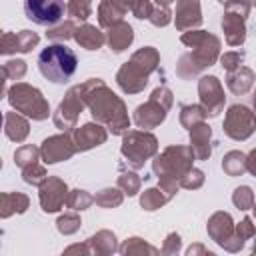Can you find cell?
<instances>
[{"label":"cell","mask_w":256,"mask_h":256,"mask_svg":"<svg viewBox=\"0 0 256 256\" xmlns=\"http://www.w3.org/2000/svg\"><path fill=\"white\" fill-rule=\"evenodd\" d=\"M252 104H254V116H256V90H254V96H252Z\"/></svg>","instance_id":"obj_52"},{"label":"cell","mask_w":256,"mask_h":256,"mask_svg":"<svg viewBox=\"0 0 256 256\" xmlns=\"http://www.w3.org/2000/svg\"><path fill=\"white\" fill-rule=\"evenodd\" d=\"M174 24H176V30H180V32L198 28L202 24L200 0H176Z\"/></svg>","instance_id":"obj_16"},{"label":"cell","mask_w":256,"mask_h":256,"mask_svg":"<svg viewBox=\"0 0 256 256\" xmlns=\"http://www.w3.org/2000/svg\"><path fill=\"white\" fill-rule=\"evenodd\" d=\"M82 96L92 118L104 124L112 134H124L130 128V118L126 104L120 96H116L102 78H90L80 84Z\"/></svg>","instance_id":"obj_1"},{"label":"cell","mask_w":256,"mask_h":256,"mask_svg":"<svg viewBox=\"0 0 256 256\" xmlns=\"http://www.w3.org/2000/svg\"><path fill=\"white\" fill-rule=\"evenodd\" d=\"M204 180H206V176H204V172L200 170V168H190L188 170V174L180 180V188H186V190H196V188H200L202 184H204Z\"/></svg>","instance_id":"obj_42"},{"label":"cell","mask_w":256,"mask_h":256,"mask_svg":"<svg viewBox=\"0 0 256 256\" xmlns=\"http://www.w3.org/2000/svg\"><path fill=\"white\" fill-rule=\"evenodd\" d=\"M252 210H254V218H256V200H254V206H252Z\"/></svg>","instance_id":"obj_55"},{"label":"cell","mask_w":256,"mask_h":256,"mask_svg":"<svg viewBox=\"0 0 256 256\" xmlns=\"http://www.w3.org/2000/svg\"><path fill=\"white\" fill-rule=\"evenodd\" d=\"M254 82H256V74L248 66H240V68H236V70L226 74V86L236 96H242V94L250 92Z\"/></svg>","instance_id":"obj_21"},{"label":"cell","mask_w":256,"mask_h":256,"mask_svg":"<svg viewBox=\"0 0 256 256\" xmlns=\"http://www.w3.org/2000/svg\"><path fill=\"white\" fill-rule=\"evenodd\" d=\"M86 244H88L90 254H96V256L114 254V252H118V248H120V246L116 244L114 232H110V230H100V232H96L94 236H90V238L86 240Z\"/></svg>","instance_id":"obj_24"},{"label":"cell","mask_w":256,"mask_h":256,"mask_svg":"<svg viewBox=\"0 0 256 256\" xmlns=\"http://www.w3.org/2000/svg\"><path fill=\"white\" fill-rule=\"evenodd\" d=\"M6 96H8L10 106L16 112H20L32 120H46L50 114L48 100L42 96V92L36 86H30L26 82H16L14 86H10Z\"/></svg>","instance_id":"obj_7"},{"label":"cell","mask_w":256,"mask_h":256,"mask_svg":"<svg viewBox=\"0 0 256 256\" xmlns=\"http://www.w3.org/2000/svg\"><path fill=\"white\" fill-rule=\"evenodd\" d=\"M76 152H78V148L74 144V138L68 132L48 136L40 144V154H42V160L46 164H56V162H62V160H70Z\"/></svg>","instance_id":"obj_12"},{"label":"cell","mask_w":256,"mask_h":256,"mask_svg":"<svg viewBox=\"0 0 256 256\" xmlns=\"http://www.w3.org/2000/svg\"><path fill=\"white\" fill-rule=\"evenodd\" d=\"M76 68H78V56L64 42H54L46 46L38 56L40 74L54 84H66L74 76Z\"/></svg>","instance_id":"obj_5"},{"label":"cell","mask_w":256,"mask_h":256,"mask_svg":"<svg viewBox=\"0 0 256 256\" xmlns=\"http://www.w3.org/2000/svg\"><path fill=\"white\" fill-rule=\"evenodd\" d=\"M222 30L226 44L230 46H242L246 40V18L238 12L226 10L222 16Z\"/></svg>","instance_id":"obj_19"},{"label":"cell","mask_w":256,"mask_h":256,"mask_svg":"<svg viewBox=\"0 0 256 256\" xmlns=\"http://www.w3.org/2000/svg\"><path fill=\"white\" fill-rule=\"evenodd\" d=\"M168 200H170V196H168L160 186H154V188H148V190L142 192V196H140V206H142L144 210H148V212H154V210L162 208Z\"/></svg>","instance_id":"obj_28"},{"label":"cell","mask_w":256,"mask_h":256,"mask_svg":"<svg viewBox=\"0 0 256 256\" xmlns=\"http://www.w3.org/2000/svg\"><path fill=\"white\" fill-rule=\"evenodd\" d=\"M74 32H76V26L72 20H66L54 28H50L46 32V38L52 40V42H66L68 38H74Z\"/></svg>","instance_id":"obj_36"},{"label":"cell","mask_w":256,"mask_h":256,"mask_svg":"<svg viewBox=\"0 0 256 256\" xmlns=\"http://www.w3.org/2000/svg\"><path fill=\"white\" fill-rule=\"evenodd\" d=\"M188 132H190V148L196 160H208L212 154V128L204 120L194 124Z\"/></svg>","instance_id":"obj_18"},{"label":"cell","mask_w":256,"mask_h":256,"mask_svg":"<svg viewBox=\"0 0 256 256\" xmlns=\"http://www.w3.org/2000/svg\"><path fill=\"white\" fill-rule=\"evenodd\" d=\"M68 186L62 178L58 176H48L40 186H38V200L44 212H58L68 198Z\"/></svg>","instance_id":"obj_13"},{"label":"cell","mask_w":256,"mask_h":256,"mask_svg":"<svg viewBox=\"0 0 256 256\" xmlns=\"http://www.w3.org/2000/svg\"><path fill=\"white\" fill-rule=\"evenodd\" d=\"M64 0H24V14L38 26H52L64 16Z\"/></svg>","instance_id":"obj_11"},{"label":"cell","mask_w":256,"mask_h":256,"mask_svg":"<svg viewBox=\"0 0 256 256\" xmlns=\"http://www.w3.org/2000/svg\"><path fill=\"white\" fill-rule=\"evenodd\" d=\"M198 96H200V104L204 106V110L210 118L218 116L224 110L226 96H224V88L216 76H202L198 80Z\"/></svg>","instance_id":"obj_14"},{"label":"cell","mask_w":256,"mask_h":256,"mask_svg":"<svg viewBox=\"0 0 256 256\" xmlns=\"http://www.w3.org/2000/svg\"><path fill=\"white\" fill-rule=\"evenodd\" d=\"M40 156H42V154H40V148H38V146H34V144H24V146H20V148L14 152V164H16L18 168H26V166L38 162Z\"/></svg>","instance_id":"obj_30"},{"label":"cell","mask_w":256,"mask_h":256,"mask_svg":"<svg viewBox=\"0 0 256 256\" xmlns=\"http://www.w3.org/2000/svg\"><path fill=\"white\" fill-rule=\"evenodd\" d=\"M154 26H158V28H162V26H166V24H170L172 22V12H170V8L168 6H154L152 8V12H150V18H148Z\"/></svg>","instance_id":"obj_43"},{"label":"cell","mask_w":256,"mask_h":256,"mask_svg":"<svg viewBox=\"0 0 256 256\" xmlns=\"http://www.w3.org/2000/svg\"><path fill=\"white\" fill-rule=\"evenodd\" d=\"M196 160L190 146L172 144L164 148L154 160H152V172L158 176V186L172 198L180 190V180L188 174L192 168V162Z\"/></svg>","instance_id":"obj_3"},{"label":"cell","mask_w":256,"mask_h":256,"mask_svg":"<svg viewBox=\"0 0 256 256\" xmlns=\"http://www.w3.org/2000/svg\"><path fill=\"white\" fill-rule=\"evenodd\" d=\"M92 202H94V196H92L90 192H86V190H80V188L70 190V192H68V198H66V206H68L70 210H76V212L86 210Z\"/></svg>","instance_id":"obj_33"},{"label":"cell","mask_w":256,"mask_h":256,"mask_svg":"<svg viewBox=\"0 0 256 256\" xmlns=\"http://www.w3.org/2000/svg\"><path fill=\"white\" fill-rule=\"evenodd\" d=\"M244 62V52H238V50H232V52H224L220 56V64L226 72H232L236 68H240Z\"/></svg>","instance_id":"obj_44"},{"label":"cell","mask_w":256,"mask_h":256,"mask_svg":"<svg viewBox=\"0 0 256 256\" xmlns=\"http://www.w3.org/2000/svg\"><path fill=\"white\" fill-rule=\"evenodd\" d=\"M208 118V114H206V110H204V106L202 104H184L182 108H180V124L184 126V128H192L194 124H198V122H204Z\"/></svg>","instance_id":"obj_29"},{"label":"cell","mask_w":256,"mask_h":256,"mask_svg":"<svg viewBox=\"0 0 256 256\" xmlns=\"http://www.w3.org/2000/svg\"><path fill=\"white\" fill-rule=\"evenodd\" d=\"M218 2H220V4H222V6H228V4H230V2H232V0H218Z\"/></svg>","instance_id":"obj_53"},{"label":"cell","mask_w":256,"mask_h":256,"mask_svg":"<svg viewBox=\"0 0 256 256\" xmlns=\"http://www.w3.org/2000/svg\"><path fill=\"white\" fill-rule=\"evenodd\" d=\"M180 42L192 48V52L182 54L176 64V74L182 80L196 78L202 70L210 68L220 58V38L206 30H186L182 32Z\"/></svg>","instance_id":"obj_2"},{"label":"cell","mask_w":256,"mask_h":256,"mask_svg":"<svg viewBox=\"0 0 256 256\" xmlns=\"http://www.w3.org/2000/svg\"><path fill=\"white\" fill-rule=\"evenodd\" d=\"M252 6H256V0H252Z\"/></svg>","instance_id":"obj_56"},{"label":"cell","mask_w":256,"mask_h":256,"mask_svg":"<svg viewBox=\"0 0 256 256\" xmlns=\"http://www.w3.org/2000/svg\"><path fill=\"white\" fill-rule=\"evenodd\" d=\"M180 246H182V240H180V234L178 232H170L160 248L162 254H178L180 252Z\"/></svg>","instance_id":"obj_46"},{"label":"cell","mask_w":256,"mask_h":256,"mask_svg":"<svg viewBox=\"0 0 256 256\" xmlns=\"http://www.w3.org/2000/svg\"><path fill=\"white\" fill-rule=\"evenodd\" d=\"M66 12L72 20H88L92 14V0H70L66 4Z\"/></svg>","instance_id":"obj_34"},{"label":"cell","mask_w":256,"mask_h":256,"mask_svg":"<svg viewBox=\"0 0 256 256\" xmlns=\"http://www.w3.org/2000/svg\"><path fill=\"white\" fill-rule=\"evenodd\" d=\"M0 52L4 56L16 52V34L14 32H4L2 34V38H0Z\"/></svg>","instance_id":"obj_47"},{"label":"cell","mask_w":256,"mask_h":256,"mask_svg":"<svg viewBox=\"0 0 256 256\" xmlns=\"http://www.w3.org/2000/svg\"><path fill=\"white\" fill-rule=\"evenodd\" d=\"M84 106H86V100L82 96V88H80V84H76V86H72L64 94V100L54 110V114H52L54 126L60 128L62 132L74 130L76 122H78V118H80V114L84 110Z\"/></svg>","instance_id":"obj_10"},{"label":"cell","mask_w":256,"mask_h":256,"mask_svg":"<svg viewBox=\"0 0 256 256\" xmlns=\"http://www.w3.org/2000/svg\"><path fill=\"white\" fill-rule=\"evenodd\" d=\"M234 228L236 224L232 222V216L228 212H214L210 218H208V224H206V230H208V236L218 244V246H224L232 236H234Z\"/></svg>","instance_id":"obj_17"},{"label":"cell","mask_w":256,"mask_h":256,"mask_svg":"<svg viewBox=\"0 0 256 256\" xmlns=\"http://www.w3.org/2000/svg\"><path fill=\"white\" fill-rule=\"evenodd\" d=\"M246 166H248V172L256 176V148L250 154H246Z\"/></svg>","instance_id":"obj_49"},{"label":"cell","mask_w":256,"mask_h":256,"mask_svg":"<svg viewBox=\"0 0 256 256\" xmlns=\"http://www.w3.org/2000/svg\"><path fill=\"white\" fill-rule=\"evenodd\" d=\"M188 256H196V254H204V256H212V252L208 248H204L202 244H192L188 250H186Z\"/></svg>","instance_id":"obj_48"},{"label":"cell","mask_w":256,"mask_h":256,"mask_svg":"<svg viewBox=\"0 0 256 256\" xmlns=\"http://www.w3.org/2000/svg\"><path fill=\"white\" fill-rule=\"evenodd\" d=\"M26 62L16 58V60H8L2 64V76L4 80H22L26 76Z\"/></svg>","instance_id":"obj_38"},{"label":"cell","mask_w":256,"mask_h":256,"mask_svg":"<svg viewBox=\"0 0 256 256\" xmlns=\"http://www.w3.org/2000/svg\"><path fill=\"white\" fill-rule=\"evenodd\" d=\"M40 42V36L32 30H20L16 34V52H30Z\"/></svg>","instance_id":"obj_41"},{"label":"cell","mask_w":256,"mask_h":256,"mask_svg":"<svg viewBox=\"0 0 256 256\" xmlns=\"http://www.w3.org/2000/svg\"><path fill=\"white\" fill-rule=\"evenodd\" d=\"M222 170L228 176H242L248 170V166H246V154L240 152V150H230L222 158Z\"/></svg>","instance_id":"obj_27"},{"label":"cell","mask_w":256,"mask_h":256,"mask_svg":"<svg viewBox=\"0 0 256 256\" xmlns=\"http://www.w3.org/2000/svg\"><path fill=\"white\" fill-rule=\"evenodd\" d=\"M46 178H48L46 168H44L42 164H38V162H34V164H30V166L22 168V180H24L26 184L40 186V184H42Z\"/></svg>","instance_id":"obj_39"},{"label":"cell","mask_w":256,"mask_h":256,"mask_svg":"<svg viewBox=\"0 0 256 256\" xmlns=\"http://www.w3.org/2000/svg\"><path fill=\"white\" fill-rule=\"evenodd\" d=\"M124 200V192L120 188H104L94 196V202L100 208H116Z\"/></svg>","instance_id":"obj_32"},{"label":"cell","mask_w":256,"mask_h":256,"mask_svg":"<svg viewBox=\"0 0 256 256\" xmlns=\"http://www.w3.org/2000/svg\"><path fill=\"white\" fill-rule=\"evenodd\" d=\"M72 138H74L78 152H84V150H90V148L104 144L108 138V128L100 122H86V124L76 126L72 130Z\"/></svg>","instance_id":"obj_15"},{"label":"cell","mask_w":256,"mask_h":256,"mask_svg":"<svg viewBox=\"0 0 256 256\" xmlns=\"http://www.w3.org/2000/svg\"><path fill=\"white\" fill-rule=\"evenodd\" d=\"M232 202L240 210H250L254 206V192L250 186H238L232 192Z\"/></svg>","instance_id":"obj_40"},{"label":"cell","mask_w":256,"mask_h":256,"mask_svg":"<svg viewBox=\"0 0 256 256\" xmlns=\"http://www.w3.org/2000/svg\"><path fill=\"white\" fill-rule=\"evenodd\" d=\"M172 2H176V0H156V4H158V6H170Z\"/></svg>","instance_id":"obj_51"},{"label":"cell","mask_w":256,"mask_h":256,"mask_svg":"<svg viewBox=\"0 0 256 256\" xmlns=\"http://www.w3.org/2000/svg\"><path fill=\"white\" fill-rule=\"evenodd\" d=\"M74 252H80V254H90L88 250V244H72L64 250V254H74Z\"/></svg>","instance_id":"obj_50"},{"label":"cell","mask_w":256,"mask_h":256,"mask_svg":"<svg viewBox=\"0 0 256 256\" xmlns=\"http://www.w3.org/2000/svg\"><path fill=\"white\" fill-rule=\"evenodd\" d=\"M4 134L12 142H24L30 134L28 116H24L20 112H6L4 114Z\"/></svg>","instance_id":"obj_20"},{"label":"cell","mask_w":256,"mask_h":256,"mask_svg":"<svg viewBox=\"0 0 256 256\" xmlns=\"http://www.w3.org/2000/svg\"><path fill=\"white\" fill-rule=\"evenodd\" d=\"M124 14H126V10L122 6H118L114 0H100V6H98V24L102 28H110L116 22H122Z\"/></svg>","instance_id":"obj_26"},{"label":"cell","mask_w":256,"mask_h":256,"mask_svg":"<svg viewBox=\"0 0 256 256\" xmlns=\"http://www.w3.org/2000/svg\"><path fill=\"white\" fill-rule=\"evenodd\" d=\"M118 252H120V254H124V256H128V254H144V252H148V254H158L160 250H158V248H154L152 244L144 242L142 238L132 236V238H128V240L118 248Z\"/></svg>","instance_id":"obj_31"},{"label":"cell","mask_w":256,"mask_h":256,"mask_svg":"<svg viewBox=\"0 0 256 256\" xmlns=\"http://www.w3.org/2000/svg\"><path fill=\"white\" fill-rule=\"evenodd\" d=\"M30 206V198L22 192H2L0 194V216L10 218L12 214H22Z\"/></svg>","instance_id":"obj_23"},{"label":"cell","mask_w":256,"mask_h":256,"mask_svg":"<svg viewBox=\"0 0 256 256\" xmlns=\"http://www.w3.org/2000/svg\"><path fill=\"white\" fill-rule=\"evenodd\" d=\"M74 40H76L82 48H86V50H98V48H102V44L106 42V34H104L100 28L92 26V24H82V26L76 28Z\"/></svg>","instance_id":"obj_25"},{"label":"cell","mask_w":256,"mask_h":256,"mask_svg":"<svg viewBox=\"0 0 256 256\" xmlns=\"http://www.w3.org/2000/svg\"><path fill=\"white\" fill-rule=\"evenodd\" d=\"M158 64H160L158 50L154 46H144L136 50L130 56V60L120 66V70L116 72V84L126 94H138L146 88L148 78L158 68Z\"/></svg>","instance_id":"obj_4"},{"label":"cell","mask_w":256,"mask_h":256,"mask_svg":"<svg viewBox=\"0 0 256 256\" xmlns=\"http://www.w3.org/2000/svg\"><path fill=\"white\" fill-rule=\"evenodd\" d=\"M80 216L76 214V210L74 212H64L58 220H56V228H58V232L60 234H64V236H70V234H74V232H78L80 230Z\"/></svg>","instance_id":"obj_35"},{"label":"cell","mask_w":256,"mask_h":256,"mask_svg":"<svg viewBox=\"0 0 256 256\" xmlns=\"http://www.w3.org/2000/svg\"><path fill=\"white\" fill-rule=\"evenodd\" d=\"M122 156L134 170L144 168V162L158 152V138L148 130H128L122 134Z\"/></svg>","instance_id":"obj_8"},{"label":"cell","mask_w":256,"mask_h":256,"mask_svg":"<svg viewBox=\"0 0 256 256\" xmlns=\"http://www.w3.org/2000/svg\"><path fill=\"white\" fill-rule=\"evenodd\" d=\"M132 40H134V30H132V26L128 24V22H116L114 26H110L108 28V32H106V42H108V46H110V50H114V52H122V50H126L130 44H132Z\"/></svg>","instance_id":"obj_22"},{"label":"cell","mask_w":256,"mask_h":256,"mask_svg":"<svg viewBox=\"0 0 256 256\" xmlns=\"http://www.w3.org/2000/svg\"><path fill=\"white\" fill-rule=\"evenodd\" d=\"M172 104H174L172 90L166 88V86H158V88L152 90L150 98L134 110L132 120L140 130L156 128L166 120V114L172 108Z\"/></svg>","instance_id":"obj_6"},{"label":"cell","mask_w":256,"mask_h":256,"mask_svg":"<svg viewBox=\"0 0 256 256\" xmlns=\"http://www.w3.org/2000/svg\"><path fill=\"white\" fill-rule=\"evenodd\" d=\"M252 252L256 254V234H254V244H252Z\"/></svg>","instance_id":"obj_54"},{"label":"cell","mask_w":256,"mask_h":256,"mask_svg":"<svg viewBox=\"0 0 256 256\" xmlns=\"http://www.w3.org/2000/svg\"><path fill=\"white\" fill-rule=\"evenodd\" d=\"M140 184H142V180L136 172H122L118 176V188L128 196H136L140 192Z\"/></svg>","instance_id":"obj_37"},{"label":"cell","mask_w":256,"mask_h":256,"mask_svg":"<svg viewBox=\"0 0 256 256\" xmlns=\"http://www.w3.org/2000/svg\"><path fill=\"white\" fill-rule=\"evenodd\" d=\"M234 234H236V238H238L240 242H246L248 238H254V234H256V226L252 224V218H250V216L242 218V222L236 224Z\"/></svg>","instance_id":"obj_45"},{"label":"cell","mask_w":256,"mask_h":256,"mask_svg":"<svg viewBox=\"0 0 256 256\" xmlns=\"http://www.w3.org/2000/svg\"><path fill=\"white\" fill-rule=\"evenodd\" d=\"M222 130L232 140H248L256 130V116L246 104H232L226 110Z\"/></svg>","instance_id":"obj_9"}]
</instances>
